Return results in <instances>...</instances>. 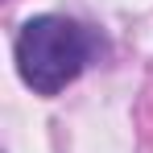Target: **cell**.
Returning <instances> with one entry per match:
<instances>
[{
    "label": "cell",
    "mask_w": 153,
    "mask_h": 153,
    "mask_svg": "<svg viewBox=\"0 0 153 153\" xmlns=\"http://www.w3.org/2000/svg\"><path fill=\"white\" fill-rule=\"evenodd\" d=\"M95 37L66 17H33L17 37V71L37 95H58L91 62Z\"/></svg>",
    "instance_id": "cell-1"
}]
</instances>
